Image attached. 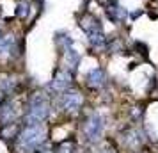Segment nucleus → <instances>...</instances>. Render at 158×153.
<instances>
[{"label": "nucleus", "instance_id": "obj_1", "mask_svg": "<svg viewBox=\"0 0 158 153\" xmlns=\"http://www.w3.org/2000/svg\"><path fill=\"white\" fill-rule=\"evenodd\" d=\"M41 141H43V130L39 126H36V125H32L30 128H25L20 134V137H18V148H20L22 153H27L30 150H36Z\"/></svg>", "mask_w": 158, "mask_h": 153}, {"label": "nucleus", "instance_id": "obj_2", "mask_svg": "<svg viewBox=\"0 0 158 153\" xmlns=\"http://www.w3.org/2000/svg\"><path fill=\"white\" fill-rule=\"evenodd\" d=\"M37 153H53V151H50V150H41V151H37Z\"/></svg>", "mask_w": 158, "mask_h": 153}]
</instances>
